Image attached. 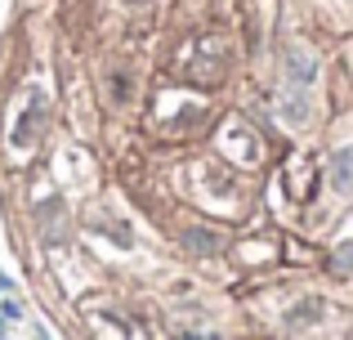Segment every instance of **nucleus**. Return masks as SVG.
I'll list each match as a JSON object with an SVG mask.
<instances>
[{
    "instance_id": "f257e3e1",
    "label": "nucleus",
    "mask_w": 353,
    "mask_h": 340,
    "mask_svg": "<svg viewBox=\"0 0 353 340\" xmlns=\"http://www.w3.org/2000/svg\"><path fill=\"white\" fill-rule=\"evenodd\" d=\"M45 112H50V99H45V90H32V94H27V112L18 117L14 134H9L18 152H27V148H32V143H36V130H41V126H45Z\"/></svg>"
},
{
    "instance_id": "f03ea898",
    "label": "nucleus",
    "mask_w": 353,
    "mask_h": 340,
    "mask_svg": "<svg viewBox=\"0 0 353 340\" xmlns=\"http://www.w3.org/2000/svg\"><path fill=\"white\" fill-rule=\"evenodd\" d=\"M313 77H318V59H313L304 45H291V50H286V81H291V86H304V90H309V86H313Z\"/></svg>"
},
{
    "instance_id": "7ed1b4c3",
    "label": "nucleus",
    "mask_w": 353,
    "mask_h": 340,
    "mask_svg": "<svg viewBox=\"0 0 353 340\" xmlns=\"http://www.w3.org/2000/svg\"><path fill=\"white\" fill-rule=\"evenodd\" d=\"M322 314H327V305H322L318 296H313V300H300V305L286 309V332H309V327H318Z\"/></svg>"
},
{
    "instance_id": "20e7f679",
    "label": "nucleus",
    "mask_w": 353,
    "mask_h": 340,
    "mask_svg": "<svg viewBox=\"0 0 353 340\" xmlns=\"http://www.w3.org/2000/svg\"><path fill=\"white\" fill-rule=\"evenodd\" d=\"M179 246H188L192 255H215L219 251V237L210 228H183L179 233Z\"/></svg>"
},
{
    "instance_id": "39448f33",
    "label": "nucleus",
    "mask_w": 353,
    "mask_h": 340,
    "mask_svg": "<svg viewBox=\"0 0 353 340\" xmlns=\"http://www.w3.org/2000/svg\"><path fill=\"white\" fill-rule=\"evenodd\" d=\"M331 183H336L340 192H353V148H340L336 157H331Z\"/></svg>"
},
{
    "instance_id": "423d86ee",
    "label": "nucleus",
    "mask_w": 353,
    "mask_h": 340,
    "mask_svg": "<svg viewBox=\"0 0 353 340\" xmlns=\"http://www.w3.org/2000/svg\"><path fill=\"white\" fill-rule=\"evenodd\" d=\"M309 94H304V86H295V94H286V103H282V117L286 121H295V126H304L309 121Z\"/></svg>"
},
{
    "instance_id": "0eeeda50",
    "label": "nucleus",
    "mask_w": 353,
    "mask_h": 340,
    "mask_svg": "<svg viewBox=\"0 0 353 340\" xmlns=\"http://www.w3.org/2000/svg\"><path fill=\"white\" fill-rule=\"evenodd\" d=\"M340 264H345V269H353V242L340 246Z\"/></svg>"
},
{
    "instance_id": "6e6552de",
    "label": "nucleus",
    "mask_w": 353,
    "mask_h": 340,
    "mask_svg": "<svg viewBox=\"0 0 353 340\" xmlns=\"http://www.w3.org/2000/svg\"><path fill=\"white\" fill-rule=\"evenodd\" d=\"M0 318H23V314H18V305H0Z\"/></svg>"
},
{
    "instance_id": "1a4fd4ad",
    "label": "nucleus",
    "mask_w": 353,
    "mask_h": 340,
    "mask_svg": "<svg viewBox=\"0 0 353 340\" xmlns=\"http://www.w3.org/2000/svg\"><path fill=\"white\" fill-rule=\"evenodd\" d=\"M125 5H143V0H125Z\"/></svg>"
}]
</instances>
